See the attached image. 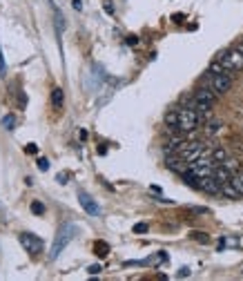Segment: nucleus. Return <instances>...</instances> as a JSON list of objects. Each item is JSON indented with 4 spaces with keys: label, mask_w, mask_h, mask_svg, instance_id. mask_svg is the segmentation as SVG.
<instances>
[{
    "label": "nucleus",
    "mask_w": 243,
    "mask_h": 281,
    "mask_svg": "<svg viewBox=\"0 0 243 281\" xmlns=\"http://www.w3.org/2000/svg\"><path fill=\"white\" fill-rule=\"evenodd\" d=\"M76 230H78V228L74 226V223H63V226H60V230L56 232V239H54L52 252H49V257H52V259H58L60 252H63V250L67 248V243H70V241L76 237Z\"/></svg>",
    "instance_id": "nucleus-1"
},
{
    "label": "nucleus",
    "mask_w": 243,
    "mask_h": 281,
    "mask_svg": "<svg viewBox=\"0 0 243 281\" xmlns=\"http://www.w3.org/2000/svg\"><path fill=\"white\" fill-rule=\"evenodd\" d=\"M201 121H203V114L201 112H196L194 108H181L179 110V132H183V134H192L196 130V127L201 125Z\"/></svg>",
    "instance_id": "nucleus-2"
},
{
    "label": "nucleus",
    "mask_w": 243,
    "mask_h": 281,
    "mask_svg": "<svg viewBox=\"0 0 243 281\" xmlns=\"http://www.w3.org/2000/svg\"><path fill=\"white\" fill-rule=\"evenodd\" d=\"M217 58L221 60L223 67H225L228 72H243V54H241L236 47H232V49H223V52H219Z\"/></svg>",
    "instance_id": "nucleus-3"
},
{
    "label": "nucleus",
    "mask_w": 243,
    "mask_h": 281,
    "mask_svg": "<svg viewBox=\"0 0 243 281\" xmlns=\"http://www.w3.org/2000/svg\"><path fill=\"white\" fill-rule=\"evenodd\" d=\"M210 87L219 94V96L228 94L230 87H232V74H230V72H223V74H210Z\"/></svg>",
    "instance_id": "nucleus-4"
},
{
    "label": "nucleus",
    "mask_w": 243,
    "mask_h": 281,
    "mask_svg": "<svg viewBox=\"0 0 243 281\" xmlns=\"http://www.w3.org/2000/svg\"><path fill=\"white\" fill-rule=\"evenodd\" d=\"M18 241H20L22 248H25V252H29L31 257H36V255H41V252H43V239H38L36 234L20 232L18 234Z\"/></svg>",
    "instance_id": "nucleus-5"
},
{
    "label": "nucleus",
    "mask_w": 243,
    "mask_h": 281,
    "mask_svg": "<svg viewBox=\"0 0 243 281\" xmlns=\"http://www.w3.org/2000/svg\"><path fill=\"white\" fill-rule=\"evenodd\" d=\"M78 203L83 205V210L87 212L89 217H100V207H98V203L89 196L85 190H78Z\"/></svg>",
    "instance_id": "nucleus-6"
},
{
    "label": "nucleus",
    "mask_w": 243,
    "mask_h": 281,
    "mask_svg": "<svg viewBox=\"0 0 243 281\" xmlns=\"http://www.w3.org/2000/svg\"><path fill=\"white\" fill-rule=\"evenodd\" d=\"M196 190H203V192H207V194H221V183L214 177H203V179H199V188Z\"/></svg>",
    "instance_id": "nucleus-7"
},
{
    "label": "nucleus",
    "mask_w": 243,
    "mask_h": 281,
    "mask_svg": "<svg viewBox=\"0 0 243 281\" xmlns=\"http://www.w3.org/2000/svg\"><path fill=\"white\" fill-rule=\"evenodd\" d=\"M52 105L56 110H60L65 105V94H63V89L60 87H54L52 89Z\"/></svg>",
    "instance_id": "nucleus-8"
},
{
    "label": "nucleus",
    "mask_w": 243,
    "mask_h": 281,
    "mask_svg": "<svg viewBox=\"0 0 243 281\" xmlns=\"http://www.w3.org/2000/svg\"><path fill=\"white\" fill-rule=\"evenodd\" d=\"M221 194H223V196H228V199H241V192L232 185V181L221 185Z\"/></svg>",
    "instance_id": "nucleus-9"
},
{
    "label": "nucleus",
    "mask_w": 243,
    "mask_h": 281,
    "mask_svg": "<svg viewBox=\"0 0 243 281\" xmlns=\"http://www.w3.org/2000/svg\"><path fill=\"white\" fill-rule=\"evenodd\" d=\"M210 159L214 163H223L225 159H228V150H225V148H214V150H210Z\"/></svg>",
    "instance_id": "nucleus-10"
},
{
    "label": "nucleus",
    "mask_w": 243,
    "mask_h": 281,
    "mask_svg": "<svg viewBox=\"0 0 243 281\" xmlns=\"http://www.w3.org/2000/svg\"><path fill=\"white\" fill-rule=\"evenodd\" d=\"M94 252L100 257V259H105V257L110 255V245H107L105 241H96V243H94Z\"/></svg>",
    "instance_id": "nucleus-11"
},
{
    "label": "nucleus",
    "mask_w": 243,
    "mask_h": 281,
    "mask_svg": "<svg viewBox=\"0 0 243 281\" xmlns=\"http://www.w3.org/2000/svg\"><path fill=\"white\" fill-rule=\"evenodd\" d=\"M230 181H232V185H234L236 190H239L241 196H243V170H236V172L232 174V179H230Z\"/></svg>",
    "instance_id": "nucleus-12"
},
{
    "label": "nucleus",
    "mask_w": 243,
    "mask_h": 281,
    "mask_svg": "<svg viewBox=\"0 0 243 281\" xmlns=\"http://www.w3.org/2000/svg\"><path fill=\"white\" fill-rule=\"evenodd\" d=\"M205 132L210 134V136H214V134H219V132H221V121H210V123L205 125Z\"/></svg>",
    "instance_id": "nucleus-13"
},
{
    "label": "nucleus",
    "mask_w": 243,
    "mask_h": 281,
    "mask_svg": "<svg viewBox=\"0 0 243 281\" xmlns=\"http://www.w3.org/2000/svg\"><path fill=\"white\" fill-rule=\"evenodd\" d=\"M14 125H16V116L14 114H5L3 116V127H5V130H14Z\"/></svg>",
    "instance_id": "nucleus-14"
},
{
    "label": "nucleus",
    "mask_w": 243,
    "mask_h": 281,
    "mask_svg": "<svg viewBox=\"0 0 243 281\" xmlns=\"http://www.w3.org/2000/svg\"><path fill=\"white\" fill-rule=\"evenodd\" d=\"M190 237L194 239V241H201V243H210V237H207L205 232H199V230H194V232H192Z\"/></svg>",
    "instance_id": "nucleus-15"
},
{
    "label": "nucleus",
    "mask_w": 243,
    "mask_h": 281,
    "mask_svg": "<svg viewBox=\"0 0 243 281\" xmlns=\"http://www.w3.org/2000/svg\"><path fill=\"white\" fill-rule=\"evenodd\" d=\"M29 207H31L33 215H45V212H47V207H45V203H41V201H33Z\"/></svg>",
    "instance_id": "nucleus-16"
},
{
    "label": "nucleus",
    "mask_w": 243,
    "mask_h": 281,
    "mask_svg": "<svg viewBox=\"0 0 243 281\" xmlns=\"http://www.w3.org/2000/svg\"><path fill=\"white\" fill-rule=\"evenodd\" d=\"M38 170H41V172H47L49 170V161L45 159V156H41V159H38Z\"/></svg>",
    "instance_id": "nucleus-17"
},
{
    "label": "nucleus",
    "mask_w": 243,
    "mask_h": 281,
    "mask_svg": "<svg viewBox=\"0 0 243 281\" xmlns=\"http://www.w3.org/2000/svg\"><path fill=\"white\" fill-rule=\"evenodd\" d=\"M134 232H136V234L148 232V223H136V226H134Z\"/></svg>",
    "instance_id": "nucleus-18"
},
{
    "label": "nucleus",
    "mask_w": 243,
    "mask_h": 281,
    "mask_svg": "<svg viewBox=\"0 0 243 281\" xmlns=\"http://www.w3.org/2000/svg\"><path fill=\"white\" fill-rule=\"evenodd\" d=\"M25 152H27V154H38V145L36 143H27Z\"/></svg>",
    "instance_id": "nucleus-19"
},
{
    "label": "nucleus",
    "mask_w": 243,
    "mask_h": 281,
    "mask_svg": "<svg viewBox=\"0 0 243 281\" xmlns=\"http://www.w3.org/2000/svg\"><path fill=\"white\" fill-rule=\"evenodd\" d=\"M56 179H58V183H60V185H65V183H67V179H70V172H60Z\"/></svg>",
    "instance_id": "nucleus-20"
},
{
    "label": "nucleus",
    "mask_w": 243,
    "mask_h": 281,
    "mask_svg": "<svg viewBox=\"0 0 243 281\" xmlns=\"http://www.w3.org/2000/svg\"><path fill=\"white\" fill-rule=\"evenodd\" d=\"M5 69H7V65H5V56H3V49H0V76L5 74Z\"/></svg>",
    "instance_id": "nucleus-21"
},
{
    "label": "nucleus",
    "mask_w": 243,
    "mask_h": 281,
    "mask_svg": "<svg viewBox=\"0 0 243 281\" xmlns=\"http://www.w3.org/2000/svg\"><path fill=\"white\" fill-rule=\"evenodd\" d=\"M100 270H103V268H100L98 263H96V266H89V268H87V272H89V274H98Z\"/></svg>",
    "instance_id": "nucleus-22"
},
{
    "label": "nucleus",
    "mask_w": 243,
    "mask_h": 281,
    "mask_svg": "<svg viewBox=\"0 0 243 281\" xmlns=\"http://www.w3.org/2000/svg\"><path fill=\"white\" fill-rule=\"evenodd\" d=\"M136 43H138L136 36H129V38H127V45H136Z\"/></svg>",
    "instance_id": "nucleus-23"
},
{
    "label": "nucleus",
    "mask_w": 243,
    "mask_h": 281,
    "mask_svg": "<svg viewBox=\"0 0 243 281\" xmlns=\"http://www.w3.org/2000/svg\"><path fill=\"white\" fill-rule=\"evenodd\" d=\"M188 274H190V270H188V268H181V272H179V277H188Z\"/></svg>",
    "instance_id": "nucleus-24"
},
{
    "label": "nucleus",
    "mask_w": 243,
    "mask_h": 281,
    "mask_svg": "<svg viewBox=\"0 0 243 281\" xmlns=\"http://www.w3.org/2000/svg\"><path fill=\"white\" fill-rule=\"evenodd\" d=\"M72 5H74V9H78V11H81V9H83V5H81V0H74V3H72Z\"/></svg>",
    "instance_id": "nucleus-25"
},
{
    "label": "nucleus",
    "mask_w": 243,
    "mask_h": 281,
    "mask_svg": "<svg viewBox=\"0 0 243 281\" xmlns=\"http://www.w3.org/2000/svg\"><path fill=\"white\" fill-rule=\"evenodd\" d=\"M236 49H239V52L243 54V43H239V45H236Z\"/></svg>",
    "instance_id": "nucleus-26"
}]
</instances>
